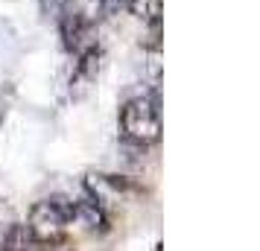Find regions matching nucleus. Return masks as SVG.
Instances as JSON below:
<instances>
[{"label":"nucleus","instance_id":"7ed1b4c3","mask_svg":"<svg viewBox=\"0 0 260 251\" xmlns=\"http://www.w3.org/2000/svg\"><path fill=\"white\" fill-rule=\"evenodd\" d=\"M100 59H103L100 47H91V50H85V53H79V61L73 67V79H71V94L76 99L88 94V88L96 82V76H100Z\"/></svg>","mask_w":260,"mask_h":251},{"label":"nucleus","instance_id":"39448f33","mask_svg":"<svg viewBox=\"0 0 260 251\" xmlns=\"http://www.w3.org/2000/svg\"><path fill=\"white\" fill-rule=\"evenodd\" d=\"M73 3H76V0H41V9H44L47 18L59 21L64 12H71V9H73Z\"/></svg>","mask_w":260,"mask_h":251},{"label":"nucleus","instance_id":"f257e3e1","mask_svg":"<svg viewBox=\"0 0 260 251\" xmlns=\"http://www.w3.org/2000/svg\"><path fill=\"white\" fill-rule=\"evenodd\" d=\"M120 129L126 144L135 146H152L161 140V99L152 96H135L120 108Z\"/></svg>","mask_w":260,"mask_h":251},{"label":"nucleus","instance_id":"f03ea898","mask_svg":"<svg viewBox=\"0 0 260 251\" xmlns=\"http://www.w3.org/2000/svg\"><path fill=\"white\" fill-rule=\"evenodd\" d=\"M73 216V204H68L64 199H44L36 202L29 210V237L36 245H56L64 237V228Z\"/></svg>","mask_w":260,"mask_h":251},{"label":"nucleus","instance_id":"20e7f679","mask_svg":"<svg viewBox=\"0 0 260 251\" xmlns=\"http://www.w3.org/2000/svg\"><path fill=\"white\" fill-rule=\"evenodd\" d=\"M126 9L132 18H138L143 24H155L164 15V0H126Z\"/></svg>","mask_w":260,"mask_h":251}]
</instances>
